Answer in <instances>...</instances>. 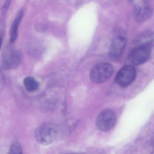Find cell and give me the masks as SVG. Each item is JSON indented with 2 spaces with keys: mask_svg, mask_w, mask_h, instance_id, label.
<instances>
[{
  "mask_svg": "<svg viewBox=\"0 0 154 154\" xmlns=\"http://www.w3.org/2000/svg\"><path fill=\"white\" fill-rule=\"evenodd\" d=\"M58 134V128L56 124L44 123L37 129L35 132V138L40 145L47 146L54 141Z\"/></svg>",
  "mask_w": 154,
  "mask_h": 154,
  "instance_id": "1",
  "label": "cell"
},
{
  "mask_svg": "<svg viewBox=\"0 0 154 154\" xmlns=\"http://www.w3.org/2000/svg\"><path fill=\"white\" fill-rule=\"evenodd\" d=\"M114 68L111 64L101 63L96 65L91 71L90 76L93 82L97 83L104 82L113 74Z\"/></svg>",
  "mask_w": 154,
  "mask_h": 154,
  "instance_id": "2",
  "label": "cell"
},
{
  "mask_svg": "<svg viewBox=\"0 0 154 154\" xmlns=\"http://www.w3.org/2000/svg\"><path fill=\"white\" fill-rule=\"evenodd\" d=\"M116 121V114L111 109H105L101 112L96 119L97 128L102 131H108L111 129Z\"/></svg>",
  "mask_w": 154,
  "mask_h": 154,
  "instance_id": "3",
  "label": "cell"
},
{
  "mask_svg": "<svg viewBox=\"0 0 154 154\" xmlns=\"http://www.w3.org/2000/svg\"><path fill=\"white\" fill-rule=\"evenodd\" d=\"M21 60L20 52L12 47L9 46L3 51L2 65L5 69H12L17 67Z\"/></svg>",
  "mask_w": 154,
  "mask_h": 154,
  "instance_id": "4",
  "label": "cell"
},
{
  "mask_svg": "<svg viewBox=\"0 0 154 154\" xmlns=\"http://www.w3.org/2000/svg\"><path fill=\"white\" fill-rule=\"evenodd\" d=\"M151 46H137L129 55V61L132 64L139 65L144 63L149 58Z\"/></svg>",
  "mask_w": 154,
  "mask_h": 154,
  "instance_id": "5",
  "label": "cell"
},
{
  "mask_svg": "<svg viewBox=\"0 0 154 154\" xmlns=\"http://www.w3.org/2000/svg\"><path fill=\"white\" fill-rule=\"evenodd\" d=\"M136 75V70L133 66H126L122 67L117 73L115 81L119 86L127 87L134 82Z\"/></svg>",
  "mask_w": 154,
  "mask_h": 154,
  "instance_id": "6",
  "label": "cell"
},
{
  "mask_svg": "<svg viewBox=\"0 0 154 154\" xmlns=\"http://www.w3.org/2000/svg\"><path fill=\"white\" fill-rule=\"evenodd\" d=\"M127 45V39L123 37H119L113 39L111 44L109 55L112 58L120 57Z\"/></svg>",
  "mask_w": 154,
  "mask_h": 154,
  "instance_id": "7",
  "label": "cell"
},
{
  "mask_svg": "<svg viewBox=\"0 0 154 154\" xmlns=\"http://www.w3.org/2000/svg\"><path fill=\"white\" fill-rule=\"evenodd\" d=\"M152 10L149 6L137 7L133 11V17L138 22H142L151 17Z\"/></svg>",
  "mask_w": 154,
  "mask_h": 154,
  "instance_id": "8",
  "label": "cell"
},
{
  "mask_svg": "<svg viewBox=\"0 0 154 154\" xmlns=\"http://www.w3.org/2000/svg\"><path fill=\"white\" fill-rule=\"evenodd\" d=\"M23 16L24 11L21 10L17 14V17L15 18L11 25L10 30V41L11 43L15 42L17 37L18 28Z\"/></svg>",
  "mask_w": 154,
  "mask_h": 154,
  "instance_id": "9",
  "label": "cell"
},
{
  "mask_svg": "<svg viewBox=\"0 0 154 154\" xmlns=\"http://www.w3.org/2000/svg\"><path fill=\"white\" fill-rule=\"evenodd\" d=\"M153 41V34L150 32H145L137 37L135 40V45L137 46H152Z\"/></svg>",
  "mask_w": 154,
  "mask_h": 154,
  "instance_id": "10",
  "label": "cell"
},
{
  "mask_svg": "<svg viewBox=\"0 0 154 154\" xmlns=\"http://www.w3.org/2000/svg\"><path fill=\"white\" fill-rule=\"evenodd\" d=\"M24 85L27 90L32 92L37 90L39 86L38 82L31 76L26 77L24 80Z\"/></svg>",
  "mask_w": 154,
  "mask_h": 154,
  "instance_id": "11",
  "label": "cell"
},
{
  "mask_svg": "<svg viewBox=\"0 0 154 154\" xmlns=\"http://www.w3.org/2000/svg\"><path fill=\"white\" fill-rule=\"evenodd\" d=\"M22 149L19 143L14 142L11 145L10 154H22Z\"/></svg>",
  "mask_w": 154,
  "mask_h": 154,
  "instance_id": "12",
  "label": "cell"
},
{
  "mask_svg": "<svg viewBox=\"0 0 154 154\" xmlns=\"http://www.w3.org/2000/svg\"><path fill=\"white\" fill-rule=\"evenodd\" d=\"M11 1H12L11 0H6L5 3L2 9V12L3 15H5L7 13V11L8 10L11 4Z\"/></svg>",
  "mask_w": 154,
  "mask_h": 154,
  "instance_id": "13",
  "label": "cell"
},
{
  "mask_svg": "<svg viewBox=\"0 0 154 154\" xmlns=\"http://www.w3.org/2000/svg\"><path fill=\"white\" fill-rule=\"evenodd\" d=\"M2 38L0 37V48H1L2 46Z\"/></svg>",
  "mask_w": 154,
  "mask_h": 154,
  "instance_id": "14",
  "label": "cell"
}]
</instances>
